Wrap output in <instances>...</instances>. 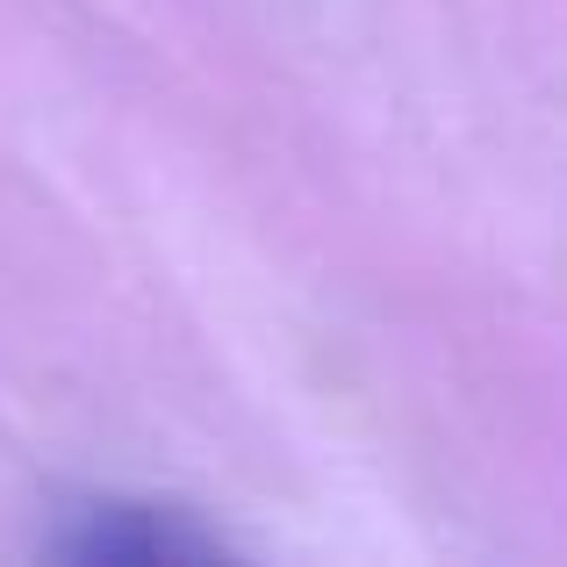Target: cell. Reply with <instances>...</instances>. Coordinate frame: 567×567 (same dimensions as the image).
<instances>
[{"instance_id":"6da1fadb","label":"cell","mask_w":567,"mask_h":567,"mask_svg":"<svg viewBox=\"0 0 567 567\" xmlns=\"http://www.w3.org/2000/svg\"><path fill=\"white\" fill-rule=\"evenodd\" d=\"M65 554H80V560H173V554H208V539L158 525V511L101 503V511H86L80 539H65Z\"/></svg>"}]
</instances>
